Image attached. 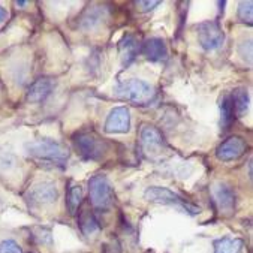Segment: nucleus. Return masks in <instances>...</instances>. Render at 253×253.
I'll return each mask as SVG.
<instances>
[{
  "label": "nucleus",
  "instance_id": "nucleus-23",
  "mask_svg": "<svg viewBox=\"0 0 253 253\" xmlns=\"http://www.w3.org/2000/svg\"><path fill=\"white\" fill-rule=\"evenodd\" d=\"M238 54L241 56L243 60H247V63H252V41L249 39L247 42L240 43L238 46Z\"/></svg>",
  "mask_w": 253,
  "mask_h": 253
},
{
  "label": "nucleus",
  "instance_id": "nucleus-7",
  "mask_svg": "<svg viewBox=\"0 0 253 253\" xmlns=\"http://www.w3.org/2000/svg\"><path fill=\"white\" fill-rule=\"evenodd\" d=\"M139 145L148 156L159 155L165 148V139L159 129L151 125H142L139 130Z\"/></svg>",
  "mask_w": 253,
  "mask_h": 253
},
{
  "label": "nucleus",
  "instance_id": "nucleus-26",
  "mask_svg": "<svg viewBox=\"0 0 253 253\" xmlns=\"http://www.w3.org/2000/svg\"><path fill=\"white\" fill-rule=\"evenodd\" d=\"M6 18H8V11L5 8L0 6V23H3Z\"/></svg>",
  "mask_w": 253,
  "mask_h": 253
},
{
  "label": "nucleus",
  "instance_id": "nucleus-17",
  "mask_svg": "<svg viewBox=\"0 0 253 253\" xmlns=\"http://www.w3.org/2000/svg\"><path fill=\"white\" fill-rule=\"evenodd\" d=\"M214 253H243L244 241L241 238L223 237L214 241Z\"/></svg>",
  "mask_w": 253,
  "mask_h": 253
},
{
  "label": "nucleus",
  "instance_id": "nucleus-6",
  "mask_svg": "<svg viewBox=\"0 0 253 253\" xmlns=\"http://www.w3.org/2000/svg\"><path fill=\"white\" fill-rule=\"evenodd\" d=\"M198 41L206 51H216L225 42V32L217 21H204L196 26Z\"/></svg>",
  "mask_w": 253,
  "mask_h": 253
},
{
  "label": "nucleus",
  "instance_id": "nucleus-10",
  "mask_svg": "<svg viewBox=\"0 0 253 253\" xmlns=\"http://www.w3.org/2000/svg\"><path fill=\"white\" fill-rule=\"evenodd\" d=\"M107 133H127L130 130V111L126 107H116L110 111L105 122Z\"/></svg>",
  "mask_w": 253,
  "mask_h": 253
},
{
  "label": "nucleus",
  "instance_id": "nucleus-4",
  "mask_svg": "<svg viewBox=\"0 0 253 253\" xmlns=\"http://www.w3.org/2000/svg\"><path fill=\"white\" fill-rule=\"evenodd\" d=\"M88 196L96 210L107 211L114 204V190L110 180L104 174L93 175L88 180Z\"/></svg>",
  "mask_w": 253,
  "mask_h": 253
},
{
  "label": "nucleus",
  "instance_id": "nucleus-11",
  "mask_svg": "<svg viewBox=\"0 0 253 253\" xmlns=\"http://www.w3.org/2000/svg\"><path fill=\"white\" fill-rule=\"evenodd\" d=\"M108 18V9L104 6H88L83 11V14L78 18V27L81 30H93L99 27L105 20Z\"/></svg>",
  "mask_w": 253,
  "mask_h": 253
},
{
  "label": "nucleus",
  "instance_id": "nucleus-5",
  "mask_svg": "<svg viewBox=\"0 0 253 253\" xmlns=\"http://www.w3.org/2000/svg\"><path fill=\"white\" fill-rule=\"evenodd\" d=\"M144 198L150 202H158V204H165V206H174L178 207L180 210H183L184 213H189L192 216L199 214L201 210L199 207L190 204L187 202L183 196H180L178 193L169 190L168 187H161V186H153L148 187L144 193Z\"/></svg>",
  "mask_w": 253,
  "mask_h": 253
},
{
  "label": "nucleus",
  "instance_id": "nucleus-25",
  "mask_svg": "<svg viewBox=\"0 0 253 253\" xmlns=\"http://www.w3.org/2000/svg\"><path fill=\"white\" fill-rule=\"evenodd\" d=\"M122 247L117 241H111L102 246V253H120Z\"/></svg>",
  "mask_w": 253,
  "mask_h": 253
},
{
  "label": "nucleus",
  "instance_id": "nucleus-27",
  "mask_svg": "<svg viewBox=\"0 0 253 253\" xmlns=\"http://www.w3.org/2000/svg\"><path fill=\"white\" fill-rule=\"evenodd\" d=\"M30 253H33V252H30Z\"/></svg>",
  "mask_w": 253,
  "mask_h": 253
},
{
  "label": "nucleus",
  "instance_id": "nucleus-14",
  "mask_svg": "<svg viewBox=\"0 0 253 253\" xmlns=\"http://www.w3.org/2000/svg\"><path fill=\"white\" fill-rule=\"evenodd\" d=\"M142 54L150 62H162L168 57V48L164 39L161 38H150L142 43L141 48Z\"/></svg>",
  "mask_w": 253,
  "mask_h": 253
},
{
  "label": "nucleus",
  "instance_id": "nucleus-22",
  "mask_svg": "<svg viewBox=\"0 0 253 253\" xmlns=\"http://www.w3.org/2000/svg\"><path fill=\"white\" fill-rule=\"evenodd\" d=\"M0 253H23V249L15 240H3L0 243Z\"/></svg>",
  "mask_w": 253,
  "mask_h": 253
},
{
  "label": "nucleus",
  "instance_id": "nucleus-24",
  "mask_svg": "<svg viewBox=\"0 0 253 253\" xmlns=\"http://www.w3.org/2000/svg\"><path fill=\"white\" fill-rule=\"evenodd\" d=\"M135 5L138 6V9L141 12H148L151 9H155L156 6H159L161 2H158V0H153V2H142V0H139V2H136Z\"/></svg>",
  "mask_w": 253,
  "mask_h": 253
},
{
  "label": "nucleus",
  "instance_id": "nucleus-9",
  "mask_svg": "<svg viewBox=\"0 0 253 253\" xmlns=\"http://www.w3.org/2000/svg\"><path fill=\"white\" fill-rule=\"evenodd\" d=\"M247 150V144L241 136H229L216 148V158L222 162H232L240 159Z\"/></svg>",
  "mask_w": 253,
  "mask_h": 253
},
{
  "label": "nucleus",
  "instance_id": "nucleus-2",
  "mask_svg": "<svg viewBox=\"0 0 253 253\" xmlns=\"http://www.w3.org/2000/svg\"><path fill=\"white\" fill-rule=\"evenodd\" d=\"M114 94L123 100H129L135 105H147L155 99V88L144 80L132 78L120 83L116 87Z\"/></svg>",
  "mask_w": 253,
  "mask_h": 253
},
{
  "label": "nucleus",
  "instance_id": "nucleus-13",
  "mask_svg": "<svg viewBox=\"0 0 253 253\" xmlns=\"http://www.w3.org/2000/svg\"><path fill=\"white\" fill-rule=\"evenodd\" d=\"M213 196L216 204L219 206L220 211L223 213H231L235 207V193L231 189V186H228L226 183H214L213 184Z\"/></svg>",
  "mask_w": 253,
  "mask_h": 253
},
{
  "label": "nucleus",
  "instance_id": "nucleus-12",
  "mask_svg": "<svg viewBox=\"0 0 253 253\" xmlns=\"http://www.w3.org/2000/svg\"><path fill=\"white\" fill-rule=\"evenodd\" d=\"M56 88V81L51 78H39L36 80L29 91H27V100L30 104H41L51 96V93Z\"/></svg>",
  "mask_w": 253,
  "mask_h": 253
},
{
  "label": "nucleus",
  "instance_id": "nucleus-18",
  "mask_svg": "<svg viewBox=\"0 0 253 253\" xmlns=\"http://www.w3.org/2000/svg\"><path fill=\"white\" fill-rule=\"evenodd\" d=\"M231 99H232V105H234V111L237 117H244L249 111V102H250L247 88L244 87L235 88L231 94Z\"/></svg>",
  "mask_w": 253,
  "mask_h": 253
},
{
  "label": "nucleus",
  "instance_id": "nucleus-15",
  "mask_svg": "<svg viewBox=\"0 0 253 253\" xmlns=\"http://www.w3.org/2000/svg\"><path fill=\"white\" fill-rule=\"evenodd\" d=\"M119 51L123 66H129L136 59L139 51V43L136 38L133 35H125L123 39L119 42Z\"/></svg>",
  "mask_w": 253,
  "mask_h": 253
},
{
  "label": "nucleus",
  "instance_id": "nucleus-20",
  "mask_svg": "<svg viewBox=\"0 0 253 253\" xmlns=\"http://www.w3.org/2000/svg\"><path fill=\"white\" fill-rule=\"evenodd\" d=\"M220 114H222V126L223 129H229L234 122V105L231 94H225L220 100Z\"/></svg>",
  "mask_w": 253,
  "mask_h": 253
},
{
  "label": "nucleus",
  "instance_id": "nucleus-8",
  "mask_svg": "<svg viewBox=\"0 0 253 253\" xmlns=\"http://www.w3.org/2000/svg\"><path fill=\"white\" fill-rule=\"evenodd\" d=\"M59 198V189L54 181H39L33 184L27 193V199L33 206H48Z\"/></svg>",
  "mask_w": 253,
  "mask_h": 253
},
{
  "label": "nucleus",
  "instance_id": "nucleus-16",
  "mask_svg": "<svg viewBox=\"0 0 253 253\" xmlns=\"http://www.w3.org/2000/svg\"><path fill=\"white\" fill-rule=\"evenodd\" d=\"M78 226L81 229V232L87 237L90 235H94L96 232H99L100 229V225H99V220L96 219L94 213L90 210V209H84L80 211V216H78Z\"/></svg>",
  "mask_w": 253,
  "mask_h": 253
},
{
  "label": "nucleus",
  "instance_id": "nucleus-21",
  "mask_svg": "<svg viewBox=\"0 0 253 253\" xmlns=\"http://www.w3.org/2000/svg\"><path fill=\"white\" fill-rule=\"evenodd\" d=\"M237 15H238L240 21L252 24V21H253V3L250 2V0H247V2H241L238 5Z\"/></svg>",
  "mask_w": 253,
  "mask_h": 253
},
{
  "label": "nucleus",
  "instance_id": "nucleus-3",
  "mask_svg": "<svg viewBox=\"0 0 253 253\" xmlns=\"http://www.w3.org/2000/svg\"><path fill=\"white\" fill-rule=\"evenodd\" d=\"M74 145L78 155L85 161H100L105 158L108 151V144L105 139L88 130L77 133L74 136Z\"/></svg>",
  "mask_w": 253,
  "mask_h": 253
},
{
  "label": "nucleus",
  "instance_id": "nucleus-1",
  "mask_svg": "<svg viewBox=\"0 0 253 253\" xmlns=\"http://www.w3.org/2000/svg\"><path fill=\"white\" fill-rule=\"evenodd\" d=\"M27 153L39 162H45L54 167H65L71 156L69 150L63 144L46 138L36 139L27 144Z\"/></svg>",
  "mask_w": 253,
  "mask_h": 253
},
{
  "label": "nucleus",
  "instance_id": "nucleus-19",
  "mask_svg": "<svg viewBox=\"0 0 253 253\" xmlns=\"http://www.w3.org/2000/svg\"><path fill=\"white\" fill-rule=\"evenodd\" d=\"M83 202V187L80 184H72L66 193V207L71 216H75Z\"/></svg>",
  "mask_w": 253,
  "mask_h": 253
}]
</instances>
